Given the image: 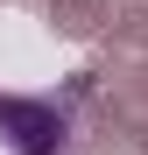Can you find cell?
<instances>
[{"label": "cell", "instance_id": "obj_1", "mask_svg": "<svg viewBox=\"0 0 148 155\" xmlns=\"http://www.w3.org/2000/svg\"><path fill=\"white\" fill-rule=\"evenodd\" d=\"M0 141L14 155H64L71 120L57 99H28V92H0Z\"/></svg>", "mask_w": 148, "mask_h": 155}]
</instances>
